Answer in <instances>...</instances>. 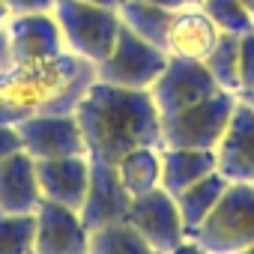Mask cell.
<instances>
[{
	"instance_id": "6da1fadb",
	"label": "cell",
	"mask_w": 254,
	"mask_h": 254,
	"mask_svg": "<svg viewBox=\"0 0 254 254\" xmlns=\"http://www.w3.org/2000/svg\"><path fill=\"white\" fill-rule=\"evenodd\" d=\"M87 156L117 165L132 147H162V114L150 90H123L96 81L75 108Z\"/></svg>"
},
{
	"instance_id": "7a4b0ae2",
	"label": "cell",
	"mask_w": 254,
	"mask_h": 254,
	"mask_svg": "<svg viewBox=\"0 0 254 254\" xmlns=\"http://www.w3.org/2000/svg\"><path fill=\"white\" fill-rule=\"evenodd\" d=\"M96 84V63L63 51L45 60L12 63L0 72V123H21L42 114H75Z\"/></svg>"
},
{
	"instance_id": "3957f363",
	"label": "cell",
	"mask_w": 254,
	"mask_h": 254,
	"mask_svg": "<svg viewBox=\"0 0 254 254\" xmlns=\"http://www.w3.org/2000/svg\"><path fill=\"white\" fill-rule=\"evenodd\" d=\"M191 239L212 254H236L254 245V186L227 183L224 194L191 233Z\"/></svg>"
},
{
	"instance_id": "277c9868",
	"label": "cell",
	"mask_w": 254,
	"mask_h": 254,
	"mask_svg": "<svg viewBox=\"0 0 254 254\" xmlns=\"http://www.w3.org/2000/svg\"><path fill=\"white\" fill-rule=\"evenodd\" d=\"M51 12L60 24L66 51L90 63H102L111 54L123 24L117 9L93 6V3H84V0H57Z\"/></svg>"
},
{
	"instance_id": "5b68a950",
	"label": "cell",
	"mask_w": 254,
	"mask_h": 254,
	"mask_svg": "<svg viewBox=\"0 0 254 254\" xmlns=\"http://www.w3.org/2000/svg\"><path fill=\"white\" fill-rule=\"evenodd\" d=\"M239 96L227 90H215L212 96L194 102L191 108L162 117V147H194L215 150L227 123L233 117Z\"/></svg>"
},
{
	"instance_id": "8992f818",
	"label": "cell",
	"mask_w": 254,
	"mask_h": 254,
	"mask_svg": "<svg viewBox=\"0 0 254 254\" xmlns=\"http://www.w3.org/2000/svg\"><path fill=\"white\" fill-rule=\"evenodd\" d=\"M165 66H168V54L162 48L150 45L126 24H120L111 54L102 63H96V81L123 90H150Z\"/></svg>"
},
{
	"instance_id": "52a82bcc",
	"label": "cell",
	"mask_w": 254,
	"mask_h": 254,
	"mask_svg": "<svg viewBox=\"0 0 254 254\" xmlns=\"http://www.w3.org/2000/svg\"><path fill=\"white\" fill-rule=\"evenodd\" d=\"M215 90H218V84L200 60L168 57V66L150 87V96H153L159 114L171 117V114H180V111L191 108L194 102L212 96Z\"/></svg>"
},
{
	"instance_id": "ba28073f",
	"label": "cell",
	"mask_w": 254,
	"mask_h": 254,
	"mask_svg": "<svg viewBox=\"0 0 254 254\" xmlns=\"http://www.w3.org/2000/svg\"><path fill=\"white\" fill-rule=\"evenodd\" d=\"M123 221L129 224L135 233H141L153 248H159L162 254H168L183 239H189L183 215H180V206H177L174 194L165 191V189H156L150 194L132 197L129 212H126Z\"/></svg>"
},
{
	"instance_id": "9c48e42d",
	"label": "cell",
	"mask_w": 254,
	"mask_h": 254,
	"mask_svg": "<svg viewBox=\"0 0 254 254\" xmlns=\"http://www.w3.org/2000/svg\"><path fill=\"white\" fill-rule=\"evenodd\" d=\"M21 135V150L30 159H63V156H87L84 132L75 114H42L15 123Z\"/></svg>"
},
{
	"instance_id": "30bf717a",
	"label": "cell",
	"mask_w": 254,
	"mask_h": 254,
	"mask_svg": "<svg viewBox=\"0 0 254 254\" xmlns=\"http://www.w3.org/2000/svg\"><path fill=\"white\" fill-rule=\"evenodd\" d=\"M33 254H90L93 230L84 224L78 209L42 200V206L33 212Z\"/></svg>"
},
{
	"instance_id": "8fae6325",
	"label": "cell",
	"mask_w": 254,
	"mask_h": 254,
	"mask_svg": "<svg viewBox=\"0 0 254 254\" xmlns=\"http://www.w3.org/2000/svg\"><path fill=\"white\" fill-rule=\"evenodd\" d=\"M215 165L227 183H254V108L242 99L215 147Z\"/></svg>"
},
{
	"instance_id": "7c38bea8",
	"label": "cell",
	"mask_w": 254,
	"mask_h": 254,
	"mask_svg": "<svg viewBox=\"0 0 254 254\" xmlns=\"http://www.w3.org/2000/svg\"><path fill=\"white\" fill-rule=\"evenodd\" d=\"M6 36H9L12 63L45 60V57H57V54L66 51V42H63V33H60V24H57L54 12L9 15Z\"/></svg>"
},
{
	"instance_id": "4fadbf2b",
	"label": "cell",
	"mask_w": 254,
	"mask_h": 254,
	"mask_svg": "<svg viewBox=\"0 0 254 254\" xmlns=\"http://www.w3.org/2000/svg\"><path fill=\"white\" fill-rule=\"evenodd\" d=\"M129 203H132V197L123 191L117 171L105 162L90 159V189H87V197L78 209L84 224L90 230H99V227H108L114 221H123L126 212H129Z\"/></svg>"
},
{
	"instance_id": "5bb4252c",
	"label": "cell",
	"mask_w": 254,
	"mask_h": 254,
	"mask_svg": "<svg viewBox=\"0 0 254 254\" xmlns=\"http://www.w3.org/2000/svg\"><path fill=\"white\" fill-rule=\"evenodd\" d=\"M36 177H39V189H42L45 200L81 209L87 189H90V159L87 156L39 159Z\"/></svg>"
},
{
	"instance_id": "9a60e30c",
	"label": "cell",
	"mask_w": 254,
	"mask_h": 254,
	"mask_svg": "<svg viewBox=\"0 0 254 254\" xmlns=\"http://www.w3.org/2000/svg\"><path fill=\"white\" fill-rule=\"evenodd\" d=\"M42 189L36 177V159L24 150L0 162V212L6 215H33L42 206Z\"/></svg>"
},
{
	"instance_id": "2e32d148",
	"label": "cell",
	"mask_w": 254,
	"mask_h": 254,
	"mask_svg": "<svg viewBox=\"0 0 254 254\" xmlns=\"http://www.w3.org/2000/svg\"><path fill=\"white\" fill-rule=\"evenodd\" d=\"M218 27L209 21V15L200 6H183L174 12L171 30H168V57H186V60H206V54L215 48Z\"/></svg>"
},
{
	"instance_id": "e0dca14e",
	"label": "cell",
	"mask_w": 254,
	"mask_h": 254,
	"mask_svg": "<svg viewBox=\"0 0 254 254\" xmlns=\"http://www.w3.org/2000/svg\"><path fill=\"white\" fill-rule=\"evenodd\" d=\"M218 171L215 150H194V147H162V189L180 194L191 183Z\"/></svg>"
},
{
	"instance_id": "ac0fdd59",
	"label": "cell",
	"mask_w": 254,
	"mask_h": 254,
	"mask_svg": "<svg viewBox=\"0 0 254 254\" xmlns=\"http://www.w3.org/2000/svg\"><path fill=\"white\" fill-rule=\"evenodd\" d=\"M117 180L129 197L162 189V147H132L114 165Z\"/></svg>"
},
{
	"instance_id": "d6986e66",
	"label": "cell",
	"mask_w": 254,
	"mask_h": 254,
	"mask_svg": "<svg viewBox=\"0 0 254 254\" xmlns=\"http://www.w3.org/2000/svg\"><path fill=\"white\" fill-rule=\"evenodd\" d=\"M117 12H120V21L129 27L132 33H138L150 45L165 51L168 30H171V21H174L171 9L156 6V3H144V0H123V3L117 6Z\"/></svg>"
},
{
	"instance_id": "ffe728a7",
	"label": "cell",
	"mask_w": 254,
	"mask_h": 254,
	"mask_svg": "<svg viewBox=\"0 0 254 254\" xmlns=\"http://www.w3.org/2000/svg\"><path fill=\"white\" fill-rule=\"evenodd\" d=\"M224 189H227V180H224L218 171H212L209 177H203V180L191 183L189 189H183L180 194H174L189 236H191V233L200 227V221L212 212V206L218 203V197L224 194Z\"/></svg>"
},
{
	"instance_id": "44dd1931",
	"label": "cell",
	"mask_w": 254,
	"mask_h": 254,
	"mask_svg": "<svg viewBox=\"0 0 254 254\" xmlns=\"http://www.w3.org/2000/svg\"><path fill=\"white\" fill-rule=\"evenodd\" d=\"M90 254H162V251L153 248L141 233H135L126 221H114L108 227L93 230Z\"/></svg>"
},
{
	"instance_id": "7402d4cb",
	"label": "cell",
	"mask_w": 254,
	"mask_h": 254,
	"mask_svg": "<svg viewBox=\"0 0 254 254\" xmlns=\"http://www.w3.org/2000/svg\"><path fill=\"white\" fill-rule=\"evenodd\" d=\"M203 66L215 78L218 90H227V93H236L239 96V36L218 33L215 48L206 54Z\"/></svg>"
},
{
	"instance_id": "603a6c76",
	"label": "cell",
	"mask_w": 254,
	"mask_h": 254,
	"mask_svg": "<svg viewBox=\"0 0 254 254\" xmlns=\"http://www.w3.org/2000/svg\"><path fill=\"white\" fill-rule=\"evenodd\" d=\"M200 9L221 33H233V36L254 33V18L248 15L242 0H200Z\"/></svg>"
},
{
	"instance_id": "cb8c5ba5",
	"label": "cell",
	"mask_w": 254,
	"mask_h": 254,
	"mask_svg": "<svg viewBox=\"0 0 254 254\" xmlns=\"http://www.w3.org/2000/svg\"><path fill=\"white\" fill-rule=\"evenodd\" d=\"M33 215H6L0 212V254H33Z\"/></svg>"
},
{
	"instance_id": "d4e9b609",
	"label": "cell",
	"mask_w": 254,
	"mask_h": 254,
	"mask_svg": "<svg viewBox=\"0 0 254 254\" xmlns=\"http://www.w3.org/2000/svg\"><path fill=\"white\" fill-rule=\"evenodd\" d=\"M254 87V33L239 36V93Z\"/></svg>"
},
{
	"instance_id": "484cf974",
	"label": "cell",
	"mask_w": 254,
	"mask_h": 254,
	"mask_svg": "<svg viewBox=\"0 0 254 254\" xmlns=\"http://www.w3.org/2000/svg\"><path fill=\"white\" fill-rule=\"evenodd\" d=\"M21 150V135L12 123H0V162H6L12 153Z\"/></svg>"
},
{
	"instance_id": "4316f807",
	"label": "cell",
	"mask_w": 254,
	"mask_h": 254,
	"mask_svg": "<svg viewBox=\"0 0 254 254\" xmlns=\"http://www.w3.org/2000/svg\"><path fill=\"white\" fill-rule=\"evenodd\" d=\"M57 0H6L12 15H27V12H51Z\"/></svg>"
},
{
	"instance_id": "83f0119b",
	"label": "cell",
	"mask_w": 254,
	"mask_h": 254,
	"mask_svg": "<svg viewBox=\"0 0 254 254\" xmlns=\"http://www.w3.org/2000/svg\"><path fill=\"white\" fill-rule=\"evenodd\" d=\"M12 66V51H9V36H6V24L0 27V72Z\"/></svg>"
},
{
	"instance_id": "f1b7e54d",
	"label": "cell",
	"mask_w": 254,
	"mask_h": 254,
	"mask_svg": "<svg viewBox=\"0 0 254 254\" xmlns=\"http://www.w3.org/2000/svg\"><path fill=\"white\" fill-rule=\"evenodd\" d=\"M168 254H206V248H200V245H197V242L189 236V239H183L177 248H171Z\"/></svg>"
},
{
	"instance_id": "f546056e",
	"label": "cell",
	"mask_w": 254,
	"mask_h": 254,
	"mask_svg": "<svg viewBox=\"0 0 254 254\" xmlns=\"http://www.w3.org/2000/svg\"><path fill=\"white\" fill-rule=\"evenodd\" d=\"M144 3H156V6H165V9H171V12H177V9H183V6H189V0H144Z\"/></svg>"
},
{
	"instance_id": "4dcf8cb0",
	"label": "cell",
	"mask_w": 254,
	"mask_h": 254,
	"mask_svg": "<svg viewBox=\"0 0 254 254\" xmlns=\"http://www.w3.org/2000/svg\"><path fill=\"white\" fill-rule=\"evenodd\" d=\"M84 3H93V6H108V9H117L123 0H84Z\"/></svg>"
},
{
	"instance_id": "1f68e13d",
	"label": "cell",
	"mask_w": 254,
	"mask_h": 254,
	"mask_svg": "<svg viewBox=\"0 0 254 254\" xmlns=\"http://www.w3.org/2000/svg\"><path fill=\"white\" fill-rule=\"evenodd\" d=\"M9 15H12V12H9V6H6V0H0V27L9 21Z\"/></svg>"
},
{
	"instance_id": "d6a6232c",
	"label": "cell",
	"mask_w": 254,
	"mask_h": 254,
	"mask_svg": "<svg viewBox=\"0 0 254 254\" xmlns=\"http://www.w3.org/2000/svg\"><path fill=\"white\" fill-rule=\"evenodd\" d=\"M239 99H242L245 105H251V108H254V87H251V90H242V93H239Z\"/></svg>"
},
{
	"instance_id": "836d02e7",
	"label": "cell",
	"mask_w": 254,
	"mask_h": 254,
	"mask_svg": "<svg viewBox=\"0 0 254 254\" xmlns=\"http://www.w3.org/2000/svg\"><path fill=\"white\" fill-rule=\"evenodd\" d=\"M242 3H245V9H248V15L254 18V0H242Z\"/></svg>"
},
{
	"instance_id": "e575fe53",
	"label": "cell",
	"mask_w": 254,
	"mask_h": 254,
	"mask_svg": "<svg viewBox=\"0 0 254 254\" xmlns=\"http://www.w3.org/2000/svg\"><path fill=\"white\" fill-rule=\"evenodd\" d=\"M236 254H254V245H248V248H242V251H236Z\"/></svg>"
},
{
	"instance_id": "d590c367",
	"label": "cell",
	"mask_w": 254,
	"mask_h": 254,
	"mask_svg": "<svg viewBox=\"0 0 254 254\" xmlns=\"http://www.w3.org/2000/svg\"><path fill=\"white\" fill-rule=\"evenodd\" d=\"M189 6H200V0H189Z\"/></svg>"
},
{
	"instance_id": "8d00e7d4",
	"label": "cell",
	"mask_w": 254,
	"mask_h": 254,
	"mask_svg": "<svg viewBox=\"0 0 254 254\" xmlns=\"http://www.w3.org/2000/svg\"><path fill=\"white\" fill-rule=\"evenodd\" d=\"M206 254H212V251H206Z\"/></svg>"
},
{
	"instance_id": "74e56055",
	"label": "cell",
	"mask_w": 254,
	"mask_h": 254,
	"mask_svg": "<svg viewBox=\"0 0 254 254\" xmlns=\"http://www.w3.org/2000/svg\"><path fill=\"white\" fill-rule=\"evenodd\" d=\"M251 186H254V183H251Z\"/></svg>"
}]
</instances>
